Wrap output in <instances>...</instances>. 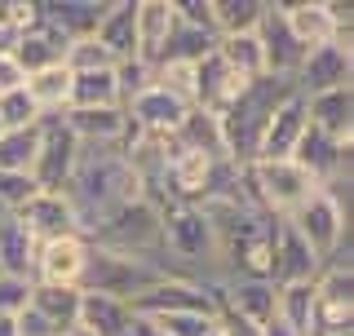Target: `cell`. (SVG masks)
Returning <instances> with one entry per match:
<instances>
[{"instance_id":"obj_26","label":"cell","mask_w":354,"mask_h":336,"mask_svg":"<svg viewBox=\"0 0 354 336\" xmlns=\"http://www.w3.org/2000/svg\"><path fill=\"white\" fill-rule=\"evenodd\" d=\"M80 288H49V283H36L31 288V310L53 328V336L80 328Z\"/></svg>"},{"instance_id":"obj_4","label":"cell","mask_w":354,"mask_h":336,"mask_svg":"<svg viewBox=\"0 0 354 336\" xmlns=\"http://www.w3.org/2000/svg\"><path fill=\"white\" fill-rule=\"evenodd\" d=\"M243 173H248V190L257 199V208L270 212V217H292L319 190L315 177L292 160H252V164H243Z\"/></svg>"},{"instance_id":"obj_6","label":"cell","mask_w":354,"mask_h":336,"mask_svg":"<svg viewBox=\"0 0 354 336\" xmlns=\"http://www.w3.org/2000/svg\"><path fill=\"white\" fill-rule=\"evenodd\" d=\"M283 221L310 243V252H315L319 261H328V256L350 239V212L341 208L328 190H315V195H310L292 217H283Z\"/></svg>"},{"instance_id":"obj_31","label":"cell","mask_w":354,"mask_h":336,"mask_svg":"<svg viewBox=\"0 0 354 336\" xmlns=\"http://www.w3.org/2000/svg\"><path fill=\"white\" fill-rule=\"evenodd\" d=\"M283 22L297 36L301 49L332 40V18H328V0H301V5H283Z\"/></svg>"},{"instance_id":"obj_33","label":"cell","mask_w":354,"mask_h":336,"mask_svg":"<svg viewBox=\"0 0 354 336\" xmlns=\"http://www.w3.org/2000/svg\"><path fill=\"white\" fill-rule=\"evenodd\" d=\"M315 283H274V319H283L297 336H310Z\"/></svg>"},{"instance_id":"obj_24","label":"cell","mask_w":354,"mask_h":336,"mask_svg":"<svg viewBox=\"0 0 354 336\" xmlns=\"http://www.w3.org/2000/svg\"><path fill=\"white\" fill-rule=\"evenodd\" d=\"M124 111H129V120H133V124H138L142 133H177V124L186 120V111H191V106L177 102V97H169L164 88H155V84H151L147 93L133 97Z\"/></svg>"},{"instance_id":"obj_48","label":"cell","mask_w":354,"mask_h":336,"mask_svg":"<svg viewBox=\"0 0 354 336\" xmlns=\"http://www.w3.org/2000/svg\"><path fill=\"white\" fill-rule=\"evenodd\" d=\"M0 133H5V129H0Z\"/></svg>"},{"instance_id":"obj_13","label":"cell","mask_w":354,"mask_h":336,"mask_svg":"<svg viewBox=\"0 0 354 336\" xmlns=\"http://www.w3.org/2000/svg\"><path fill=\"white\" fill-rule=\"evenodd\" d=\"M257 44H261V58H266V75L292 80L297 66H301V58H306V49L297 44L292 31H288V22H283V5H279V0H266L261 22H257Z\"/></svg>"},{"instance_id":"obj_16","label":"cell","mask_w":354,"mask_h":336,"mask_svg":"<svg viewBox=\"0 0 354 336\" xmlns=\"http://www.w3.org/2000/svg\"><path fill=\"white\" fill-rule=\"evenodd\" d=\"M324 261L310 252V243L288 221H274V283H315Z\"/></svg>"},{"instance_id":"obj_2","label":"cell","mask_w":354,"mask_h":336,"mask_svg":"<svg viewBox=\"0 0 354 336\" xmlns=\"http://www.w3.org/2000/svg\"><path fill=\"white\" fill-rule=\"evenodd\" d=\"M288 93H297L292 80H279V75H261V80L243 84V88H239V97L217 115V124H221V142H226V160H230V164H252L266 120H270V111L279 106Z\"/></svg>"},{"instance_id":"obj_10","label":"cell","mask_w":354,"mask_h":336,"mask_svg":"<svg viewBox=\"0 0 354 336\" xmlns=\"http://www.w3.org/2000/svg\"><path fill=\"white\" fill-rule=\"evenodd\" d=\"M9 217H14L36 243H53V239H66V234H80V217H75L71 199H66L62 190H36V195L22 208H14Z\"/></svg>"},{"instance_id":"obj_18","label":"cell","mask_w":354,"mask_h":336,"mask_svg":"<svg viewBox=\"0 0 354 336\" xmlns=\"http://www.w3.org/2000/svg\"><path fill=\"white\" fill-rule=\"evenodd\" d=\"M111 0H36V18L62 31L66 40H84L97 31Z\"/></svg>"},{"instance_id":"obj_15","label":"cell","mask_w":354,"mask_h":336,"mask_svg":"<svg viewBox=\"0 0 354 336\" xmlns=\"http://www.w3.org/2000/svg\"><path fill=\"white\" fill-rule=\"evenodd\" d=\"M350 151H354V142H337V138H328V133L306 124L301 142L292 151V164H301L315 177V186H324L332 177H350Z\"/></svg>"},{"instance_id":"obj_3","label":"cell","mask_w":354,"mask_h":336,"mask_svg":"<svg viewBox=\"0 0 354 336\" xmlns=\"http://www.w3.org/2000/svg\"><path fill=\"white\" fill-rule=\"evenodd\" d=\"M84 239L93 243V248H106V252L138 256V261L160 265V204H151L147 195L133 199V204L115 208L111 217H102Z\"/></svg>"},{"instance_id":"obj_28","label":"cell","mask_w":354,"mask_h":336,"mask_svg":"<svg viewBox=\"0 0 354 336\" xmlns=\"http://www.w3.org/2000/svg\"><path fill=\"white\" fill-rule=\"evenodd\" d=\"M173 142H177L182 151L208 155V160H226V142H221V124H217V115H208V111H199V106L186 111V120L177 124Z\"/></svg>"},{"instance_id":"obj_1","label":"cell","mask_w":354,"mask_h":336,"mask_svg":"<svg viewBox=\"0 0 354 336\" xmlns=\"http://www.w3.org/2000/svg\"><path fill=\"white\" fill-rule=\"evenodd\" d=\"M62 195L71 199L75 217H80V234H88L115 208L142 199L147 186H142V177L124 164V155L115 147H80V160H75L71 177H66Z\"/></svg>"},{"instance_id":"obj_19","label":"cell","mask_w":354,"mask_h":336,"mask_svg":"<svg viewBox=\"0 0 354 336\" xmlns=\"http://www.w3.org/2000/svg\"><path fill=\"white\" fill-rule=\"evenodd\" d=\"M306 124L337 142H354V88H328L306 97Z\"/></svg>"},{"instance_id":"obj_20","label":"cell","mask_w":354,"mask_h":336,"mask_svg":"<svg viewBox=\"0 0 354 336\" xmlns=\"http://www.w3.org/2000/svg\"><path fill=\"white\" fill-rule=\"evenodd\" d=\"M93 40L115 62L138 58V0H111L102 22H97V31H93Z\"/></svg>"},{"instance_id":"obj_46","label":"cell","mask_w":354,"mask_h":336,"mask_svg":"<svg viewBox=\"0 0 354 336\" xmlns=\"http://www.w3.org/2000/svg\"><path fill=\"white\" fill-rule=\"evenodd\" d=\"M0 336H18V323H14V319H5V315H0Z\"/></svg>"},{"instance_id":"obj_44","label":"cell","mask_w":354,"mask_h":336,"mask_svg":"<svg viewBox=\"0 0 354 336\" xmlns=\"http://www.w3.org/2000/svg\"><path fill=\"white\" fill-rule=\"evenodd\" d=\"M27 84V75H22V66L14 58H0V93H14V88Z\"/></svg>"},{"instance_id":"obj_9","label":"cell","mask_w":354,"mask_h":336,"mask_svg":"<svg viewBox=\"0 0 354 336\" xmlns=\"http://www.w3.org/2000/svg\"><path fill=\"white\" fill-rule=\"evenodd\" d=\"M62 115L66 111L40 115V151H36V164H31V182L40 190H62L75 160H80V142L71 138V129H66Z\"/></svg>"},{"instance_id":"obj_22","label":"cell","mask_w":354,"mask_h":336,"mask_svg":"<svg viewBox=\"0 0 354 336\" xmlns=\"http://www.w3.org/2000/svg\"><path fill=\"white\" fill-rule=\"evenodd\" d=\"M66 40L62 31H53L49 22H40V18H31V27L18 36V49H14V62L22 66V75H36L44 71V66H58L66 58Z\"/></svg>"},{"instance_id":"obj_34","label":"cell","mask_w":354,"mask_h":336,"mask_svg":"<svg viewBox=\"0 0 354 336\" xmlns=\"http://www.w3.org/2000/svg\"><path fill=\"white\" fill-rule=\"evenodd\" d=\"M27 93L31 102L40 106V115H58L66 111V93H71V71L58 62V66H44V71L27 75Z\"/></svg>"},{"instance_id":"obj_35","label":"cell","mask_w":354,"mask_h":336,"mask_svg":"<svg viewBox=\"0 0 354 336\" xmlns=\"http://www.w3.org/2000/svg\"><path fill=\"white\" fill-rule=\"evenodd\" d=\"M40 151V124L0 133V173H31Z\"/></svg>"},{"instance_id":"obj_25","label":"cell","mask_w":354,"mask_h":336,"mask_svg":"<svg viewBox=\"0 0 354 336\" xmlns=\"http://www.w3.org/2000/svg\"><path fill=\"white\" fill-rule=\"evenodd\" d=\"M173 0H138V58L155 66L173 31Z\"/></svg>"},{"instance_id":"obj_42","label":"cell","mask_w":354,"mask_h":336,"mask_svg":"<svg viewBox=\"0 0 354 336\" xmlns=\"http://www.w3.org/2000/svg\"><path fill=\"white\" fill-rule=\"evenodd\" d=\"M31 279H14V274H0V315L5 319H18L22 310L31 306Z\"/></svg>"},{"instance_id":"obj_30","label":"cell","mask_w":354,"mask_h":336,"mask_svg":"<svg viewBox=\"0 0 354 336\" xmlns=\"http://www.w3.org/2000/svg\"><path fill=\"white\" fill-rule=\"evenodd\" d=\"M102 106H120L115 66L111 71H75L71 93H66V111H102Z\"/></svg>"},{"instance_id":"obj_41","label":"cell","mask_w":354,"mask_h":336,"mask_svg":"<svg viewBox=\"0 0 354 336\" xmlns=\"http://www.w3.org/2000/svg\"><path fill=\"white\" fill-rule=\"evenodd\" d=\"M155 332H164V336H204L208 328H213V315H160V319H147Z\"/></svg>"},{"instance_id":"obj_47","label":"cell","mask_w":354,"mask_h":336,"mask_svg":"<svg viewBox=\"0 0 354 336\" xmlns=\"http://www.w3.org/2000/svg\"><path fill=\"white\" fill-rule=\"evenodd\" d=\"M62 336H93V332H84V328H71V332H62Z\"/></svg>"},{"instance_id":"obj_40","label":"cell","mask_w":354,"mask_h":336,"mask_svg":"<svg viewBox=\"0 0 354 336\" xmlns=\"http://www.w3.org/2000/svg\"><path fill=\"white\" fill-rule=\"evenodd\" d=\"M36 190L40 186L31 182V173H0V217H9L14 208H22Z\"/></svg>"},{"instance_id":"obj_39","label":"cell","mask_w":354,"mask_h":336,"mask_svg":"<svg viewBox=\"0 0 354 336\" xmlns=\"http://www.w3.org/2000/svg\"><path fill=\"white\" fill-rule=\"evenodd\" d=\"M115 88H120V106H129L133 97H142L151 88V66L142 62V58L115 62Z\"/></svg>"},{"instance_id":"obj_21","label":"cell","mask_w":354,"mask_h":336,"mask_svg":"<svg viewBox=\"0 0 354 336\" xmlns=\"http://www.w3.org/2000/svg\"><path fill=\"white\" fill-rule=\"evenodd\" d=\"M239 88H243V80L226 71V62L217 58V49L208 53V58L195 62V106H199V111L221 115V111H226V106L239 97Z\"/></svg>"},{"instance_id":"obj_38","label":"cell","mask_w":354,"mask_h":336,"mask_svg":"<svg viewBox=\"0 0 354 336\" xmlns=\"http://www.w3.org/2000/svg\"><path fill=\"white\" fill-rule=\"evenodd\" d=\"M62 66H66L71 75H75V71H111V66H115V58H111V53H106L93 36H84V40H71V44H66Z\"/></svg>"},{"instance_id":"obj_11","label":"cell","mask_w":354,"mask_h":336,"mask_svg":"<svg viewBox=\"0 0 354 336\" xmlns=\"http://www.w3.org/2000/svg\"><path fill=\"white\" fill-rule=\"evenodd\" d=\"M292 88L301 97L328 93V88H354V53L341 49V44H332V40L306 49V58L292 75Z\"/></svg>"},{"instance_id":"obj_14","label":"cell","mask_w":354,"mask_h":336,"mask_svg":"<svg viewBox=\"0 0 354 336\" xmlns=\"http://www.w3.org/2000/svg\"><path fill=\"white\" fill-rule=\"evenodd\" d=\"M301 133H306V97L301 93H288L283 102L270 111V120H266L257 155H252V160H292Z\"/></svg>"},{"instance_id":"obj_8","label":"cell","mask_w":354,"mask_h":336,"mask_svg":"<svg viewBox=\"0 0 354 336\" xmlns=\"http://www.w3.org/2000/svg\"><path fill=\"white\" fill-rule=\"evenodd\" d=\"M310 336H354V270H319Z\"/></svg>"},{"instance_id":"obj_36","label":"cell","mask_w":354,"mask_h":336,"mask_svg":"<svg viewBox=\"0 0 354 336\" xmlns=\"http://www.w3.org/2000/svg\"><path fill=\"white\" fill-rule=\"evenodd\" d=\"M266 0H213V31L217 36H239V31H257Z\"/></svg>"},{"instance_id":"obj_5","label":"cell","mask_w":354,"mask_h":336,"mask_svg":"<svg viewBox=\"0 0 354 336\" xmlns=\"http://www.w3.org/2000/svg\"><path fill=\"white\" fill-rule=\"evenodd\" d=\"M164 270L155 261H138V256H120L106 248L88 243V265L80 279V292H97V297H115V301H133L142 297L151 283H160Z\"/></svg>"},{"instance_id":"obj_17","label":"cell","mask_w":354,"mask_h":336,"mask_svg":"<svg viewBox=\"0 0 354 336\" xmlns=\"http://www.w3.org/2000/svg\"><path fill=\"white\" fill-rule=\"evenodd\" d=\"M217 306L235 310L252 328H266L274 319V283L270 279H226L217 283Z\"/></svg>"},{"instance_id":"obj_43","label":"cell","mask_w":354,"mask_h":336,"mask_svg":"<svg viewBox=\"0 0 354 336\" xmlns=\"http://www.w3.org/2000/svg\"><path fill=\"white\" fill-rule=\"evenodd\" d=\"M173 14H177V22H186L195 31H213V0H173Z\"/></svg>"},{"instance_id":"obj_29","label":"cell","mask_w":354,"mask_h":336,"mask_svg":"<svg viewBox=\"0 0 354 336\" xmlns=\"http://www.w3.org/2000/svg\"><path fill=\"white\" fill-rule=\"evenodd\" d=\"M217 58L226 62L230 75H239L243 84L261 80L266 75V58H261V44L257 31H239V36H217Z\"/></svg>"},{"instance_id":"obj_12","label":"cell","mask_w":354,"mask_h":336,"mask_svg":"<svg viewBox=\"0 0 354 336\" xmlns=\"http://www.w3.org/2000/svg\"><path fill=\"white\" fill-rule=\"evenodd\" d=\"M88 265V239L84 234H66L53 243H36V265H31V283L49 288H80Z\"/></svg>"},{"instance_id":"obj_27","label":"cell","mask_w":354,"mask_h":336,"mask_svg":"<svg viewBox=\"0 0 354 336\" xmlns=\"http://www.w3.org/2000/svg\"><path fill=\"white\" fill-rule=\"evenodd\" d=\"M80 328L93 336H133V310H129V301L84 292L80 297Z\"/></svg>"},{"instance_id":"obj_32","label":"cell","mask_w":354,"mask_h":336,"mask_svg":"<svg viewBox=\"0 0 354 336\" xmlns=\"http://www.w3.org/2000/svg\"><path fill=\"white\" fill-rule=\"evenodd\" d=\"M31 265H36V239L14 217H0V274L31 279Z\"/></svg>"},{"instance_id":"obj_7","label":"cell","mask_w":354,"mask_h":336,"mask_svg":"<svg viewBox=\"0 0 354 336\" xmlns=\"http://www.w3.org/2000/svg\"><path fill=\"white\" fill-rule=\"evenodd\" d=\"M133 319H160V315H217V283H191V279L164 274L160 283H151L142 297L129 301Z\"/></svg>"},{"instance_id":"obj_45","label":"cell","mask_w":354,"mask_h":336,"mask_svg":"<svg viewBox=\"0 0 354 336\" xmlns=\"http://www.w3.org/2000/svg\"><path fill=\"white\" fill-rule=\"evenodd\" d=\"M261 336H297V332L288 328L283 319H270V323H266V328H261Z\"/></svg>"},{"instance_id":"obj_37","label":"cell","mask_w":354,"mask_h":336,"mask_svg":"<svg viewBox=\"0 0 354 336\" xmlns=\"http://www.w3.org/2000/svg\"><path fill=\"white\" fill-rule=\"evenodd\" d=\"M31 124H40V106L31 102V93H27V84L14 88V93H0V129H31Z\"/></svg>"},{"instance_id":"obj_23","label":"cell","mask_w":354,"mask_h":336,"mask_svg":"<svg viewBox=\"0 0 354 336\" xmlns=\"http://www.w3.org/2000/svg\"><path fill=\"white\" fill-rule=\"evenodd\" d=\"M66 129H71V138L80 142V147H120V138H124V106H102V111H66Z\"/></svg>"}]
</instances>
